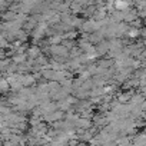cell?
Returning <instances> with one entry per match:
<instances>
[{"mask_svg": "<svg viewBox=\"0 0 146 146\" xmlns=\"http://www.w3.org/2000/svg\"><path fill=\"white\" fill-rule=\"evenodd\" d=\"M27 54H29L30 57H37V56H39V49H37V47H32V49H29Z\"/></svg>", "mask_w": 146, "mask_h": 146, "instance_id": "cell-1", "label": "cell"}, {"mask_svg": "<svg viewBox=\"0 0 146 146\" xmlns=\"http://www.w3.org/2000/svg\"><path fill=\"white\" fill-rule=\"evenodd\" d=\"M9 82L7 80H0V90H2V92H6L7 89H9Z\"/></svg>", "mask_w": 146, "mask_h": 146, "instance_id": "cell-2", "label": "cell"}]
</instances>
